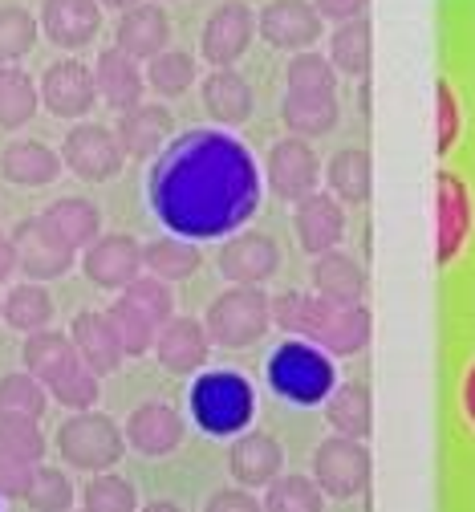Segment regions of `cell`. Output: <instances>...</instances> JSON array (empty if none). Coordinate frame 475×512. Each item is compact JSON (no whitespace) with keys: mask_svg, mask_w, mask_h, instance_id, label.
Instances as JSON below:
<instances>
[{"mask_svg":"<svg viewBox=\"0 0 475 512\" xmlns=\"http://www.w3.org/2000/svg\"><path fill=\"white\" fill-rule=\"evenodd\" d=\"M151 204L163 224L187 240L236 232L260 204L256 163L232 135L191 131L159 155Z\"/></svg>","mask_w":475,"mask_h":512,"instance_id":"1","label":"cell"},{"mask_svg":"<svg viewBox=\"0 0 475 512\" xmlns=\"http://www.w3.org/2000/svg\"><path fill=\"white\" fill-rule=\"evenodd\" d=\"M273 326H281L289 338L313 342L329 358H354L370 346V309L366 305H337L317 293L285 289L273 297Z\"/></svg>","mask_w":475,"mask_h":512,"instance_id":"2","label":"cell"},{"mask_svg":"<svg viewBox=\"0 0 475 512\" xmlns=\"http://www.w3.org/2000/svg\"><path fill=\"white\" fill-rule=\"evenodd\" d=\"M268 387L297 407H317L333 395L337 374H333V362L325 350H317L313 342L289 338L268 358Z\"/></svg>","mask_w":475,"mask_h":512,"instance_id":"3","label":"cell"},{"mask_svg":"<svg viewBox=\"0 0 475 512\" xmlns=\"http://www.w3.org/2000/svg\"><path fill=\"white\" fill-rule=\"evenodd\" d=\"M203 326H208L212 346L248 350L268 334V326H273V297H268L260 285H232L208 305Z\"/></svg>","mask_w":475,"mask_h":512,"instance_id":"4","label":"cell"},{"mask_svg":"<svg viewBox=\"0 0 475 512\" xmlns=\"http://www.w3.org/2000/svg\"><path fill=\"white\" fill-rule=\"evenodd\" d=\"M57 456L78 472H110L126 456V431L102 411H74L53 435Z\"/></svg>","mask_w":475,"mask_h":512,"instance_id":"5","label":"cell"},{"mask_svg":"<svg viewBox=\"0 0 475 512\" xmlns=\"http://www.w3.org/2000/svg\"><path fill=\"white\" fill-rule=\"evenodd\" d=\"M191 415L208 435H240L256 415L252 382L236 370L199 374V382L191 387Z\"/></svg>","mask_w":475,"mask_h":512,"instance_id":"6","label":"cell"},{"mask_svg":"<svg viewBox=\"0 0 475 512\" xmlns=\"http://www.w3.org/2000/svg\"><path fill=\"white\" fill-rule=\"evenodd\" d=\"M374 460L366 439L329 435L313 447V480L329 500H358L370 488Z\"/></svg>","mask_w":475,"mask_h":512,"instance_id":"7","label":"cell"},{"mask_svg":"<svg viewBox=\"0 0 475 512\" xmlns=\"http://www.w3.org/2000/svg\"><path fill=\"white\" fill-rule=\"evenodd\" d=\"M61 163L70 167L82 183H106L122 171L126 151L114 135V126L102 122H78L61 143Z\"/></svg>","mask_w":475,"mask_h":512,"instance_id":"8","label":"cell"},{"mask_svg":"<svg viewBox=\"0 0 475 512\" xmlns=\"http://www.w3.org/2000/svg\"><path fill=\"white\" fill-rule=\"evenodd\" d=\"M252 37H256V13L244 0H224V5L208 13V21L199 29V53L212 70H228L248 53Z\"/></svg>","mask_w":475,"mask_h":512,"instance_id":"9","label":"cell"},{"mask_svg":"<svg viewBox=\"0 0 475 512\" xmlns=\"http://www.w3.org/2000/svg\"><path fill=\"white\" fill-rule=\"evenodd\" d=\"M471 224H475L471 187L463 183V175L439 171L435 175V261L443 269L463 252V244L471 236Z\"/></svg>","mask_w":475,"mask_h":512,"instance_id":"10","label":"cell"},{"mask_svg":"<svg viewBox=\"0 0 475 512\" xmlns=\"http://www.w3.org/2000/svg\"><path fill=\"white\" fill-rule=\"evenodd\" d=\"M264 179L273 187V196L285 200V204H297L305 196H313L317 183H321V159L317 151L309 147V139H281L268 147L264 155Z\"/></svg>","mask_w":475,"mask_h":512,"instance_id":"11","label":"cell"},{"mask_svg":"<svg viewBox=\"0 0 475 512\" xmlns=\"http://www.w3.org/2000/svg\"><path fill=\"white\" fill-rule=\"evenodd\" d=\"M82 273L90 277V285L122 293L130 281H139V277L147 273V265H143V244L134 240L130 232H106V236H98V240L82 252Z\"/></svg>","mask_w":475,"mask_h":512,"instance_id":"12","label":"cell"},{"mask_svg":"<svg viewBox=\"0 0 475 512\" xmlns=\"http://www.w3.org/2000/svg\"><path fill=\"white\" fill-rule=\"evenodd\" d=\"M321 13L313 9V0H268V5L256 13V33L285 53H301L313 49L321 41Z\"/></svg>","mask_w":475,"mask_h":512,"instance_id":"13","label":"cell"},{"mask_svg":"<svg viewBox=\"0 0 475 512\" xmlns=\"http://www.w3.org/2000/svg\"><path fill=\"white\" fill-rule=\"evenodd\" d=\"M41 106L57 118H86L98 102V86H94V70L78 57H61L45 70L41 78Z\"/></svg>","mask_w":475,"mask_h":512,"instance_id":"14","label":"cell"},{"mask_svg":"<svg viewBox=\"0 0 475 512\" xmlns=\"http://www.w3.org/2000/svg\"><path fill=\"white\" fill-rule=\"evenodd\" d=\"M13 244H17V269L29 277V281H57L74 269L78 252L70 244H61L45 224L41 216H29L13 228Z\"/></svg>","mask_w":475,"mask_h":512,"instance_id":"15","label":"cell"},{"mask_svg":"<svg viewBox=\"0 0 475 512\" xmlns=\"http://www.w3.org/2000/svg\"><path fill=\"white\" fill-rule=\"evenodd\" d=\"M281 269V244L268 232H236L220 244V273L232 285H264Z\"/></svg>","mask_w":475,"mask_h":512,"instance_id":"16","label":"cell"},{"mask_svg":"<svg viewBox=\"0 0 475 512\" xmlns=\"http://www.w3.org/2000/svg\"><path fill=\"white\" fill-rule=\"evenodd\" d=\"M122 431H126V447H134V452L147 456V460H159V456H171L183 443L187 423L171 403L151 399V403H139L130 411Z\"/></svg>","mask_w":475,"mask_h":512,"instance_id":"17","label":"cell"},{"mask_svg":"<svg viewBox=\"0 0 475 512\" xmlns=\"http://www.w3.org/2000/svg\"><path fill=\"white\" fill-rule=\"evenodd\" d=\"M114 135L126 151V159H155L171 147L175 135V114L163 102H139L118 114Z\"/></svg>","mask_w":475,"mask_h":512,"instance_id":"18","label":"cell"},{"mask_svg":"<svg viewBox=\"0 0 475 512\" xmlns=\"http://www.w3.org/2000/svg\"><path fill=\"white\" fill-rule=\"evenodd\" d=\"M293 232L309 256L333 252L346 240V204L333 200L329 191H313V196L293 204Z\"/></svg>","mask_w":475,"mask_h":512,"instance_id":"19","label":"cell"},{"mask_svg":"<svg viewBox=\"0 0 475 512\" xmlns=\"http://www.w3.org/2000/svg\"><path fill=\"white\" fill-rule=\"evenodd\" d=\"M37 21L57 49H86L102 33V5L98 0H41Z\"/></svg>","mask_w":475,"mask_h":512,"instance_id":"20","label":"cell"},{"mask_svg":"<svg viewBox=\"0 0 475 512\" xmlns=\"http://www.w3.org/2000/svg\"><path fill=\"white\" fill-rule=\"evenodd\" d=\"M155 358L167 374H195L208 366L212 358V338H208V326L195 322V317H171V322L159 330L155 338Z\"/></svg>","mask_w":475,"mask_h":512,"instance_id":"21","label":"cell"},{"mask_svg":"<svg viewBox=\"0 0 475 512\" xmlns=\"http://www.w3.org/2000/svg\"><path fill=\"white\" fill-rule=\"evenodd\" d=\"M228 468L240 488H268L285 468V447L268 431H240L228 447Z\"/></svg>","mask_w":475,"mask_h":512,"instance_id":"22","label":"cell"},{"mask_svg":"<svg viewBox=\"0 0 475 512\" xmlns=\"http://www.w3.org/2000/svg\"><path fill=\"white\" fill-rule=\"evenodd\" d=\"M114 45L130 53L134 61H151L171 45V17L159 0H143L118 17L114 25Z\"/></svg>","mask_w":475,"mask_h":512,"instance_id":"23","label":"cell"},{"mask_svg":"<svg viewBox=\"0 0 475 512\" xmlns=\"http://www.w3.org/2000/svg\"><path fill=\"white\" fill-rule=\"evenodd\" d=\"M94 86H98V98L122 114V110L143 102V94H147V70L130 53H122L118 45H110L94 61Z\"/></svg>","mask_w":475,"mask_h":512,"instance_id":"24","label":"cell"},{"mask_svg":"<svg viewBox=\"0 0 475 512\" xmlns=\"http://www.w3.org/2000/svg\"><path fill=\"white\" fill-rule=\"evenodd\" d=\"M309 281H313V293L325 297V301H337V305H366V285H370V281H366V269L354 261L350 252H342V248L313 256Z\"/></svg>","mask_w":475,"mask_h":512,"instance_id":"25","label":"cell"},{"mask_svg":"<svg viewBox=\"0 0 475 512\" xmlns=\"http://www.w3.org/2000/svg\"><path fill=\"white\" fill-rule=\"evenodd\" d=\"M70 342H74V350H78V358L98 374V378H106V374H114L118 366H122V342H118V334H114V326H110V317L106 313H98V309H82L74 322H70Z\"/></svg>","mask_w":475,"mask_h":512,"instance_id":"26","label":"cell"},{"mask_svg":"<svg viewBox=\"0 0 475 512\" xmlns=\"http://www.w3.org/2000/svg\"><path fill=\"white\" fill-rule=\"evenodd\" d=\"M337 118H342L337 90H285V98H281V122L297 139L329 135L337 126Z\"/></svg>","mask_w":475,"mask_h":512,"instance_id":"27","label":"cell"},{"mask_svg":"<svg viewBox=\"0 0 475 512\" xmlns=\"http://www.w3.org/2000/svg\"><path fill=\"white\" fill-rule=\"evenodd\" d=\"M199 98H203V110H208L212 122H220V126H244L252 118V106H256V94H252L248 78L236 74L232 66L212 70L208 78H203Z\"/></svg>","mask_w":475,"mask_h":512,"instance_id":"28","label":"cell"},{"mask_svg":"<svg viewBox=\"0 0 475 512\" xmlns=\"http://www.w3.org/2000/svg\"><path fill=\"white\" fill-rule=\"evenodd\" d=\"M61 167V155L41 139H13L0 151V175L17 187H49Z\"/></svg>","mask_w":475,"mask_h":512,"instance_id":"29","label":"cell"},{"mask_svg":"<svg viewBox=\"0 0 475 512\" xmlns=\"http://www.w3.org/2000/svg\"><path fill=\"white\" fill-rule=\"evenodd\" d=\"M41 224L74 252H86L102 236V212L82 196H61L41 212Z\"/></svg>","mask_w":475,"mask_h":512,"instance_id":"30","label":"cell"},{"mask_svg":"<svg viewBox=\"0 0 475 512\" xmlns=\"http://www.w3.org/2000/svg\"><path fill=\"white\" fill-rule=\"evenodd\" d=\"M325 183H329V196L342 200L350 208H362L374 191V163L366 147H342L333 151V159L325 163Z\"/></svg>","mask_w":475,"mask_h":512,"instance_id":"31","label":"cell"},{"mask_svg":"<svg viewBox=\"0 0 475 512\" xmlns=\"http://www.w3.org/2000/svg\"><path fill=\"white\" fill-rule=\"evenodd\" d=\"M21 362L33 378L45 382V391L53 387L57 378H65L74 366H82L70 334H57V330H41V334H29L25 346H21Z\"/></svg>","mask_w":475,"mask_h":512,"instance_id":"32","label":"cell"},{"mask_svg":"<svg viewBox=\"0 0 475 512\" xmlns=\"http://www.w3.org/2000/svg\"><path fill=\"white\" fill-rule=\"evenodd\" d=\"M333 70L346 74V78H366L370 74V61H374V29H370V17H354V21H342L333 25L329 33V53Z\"/></svg>","mask_w":475,"mask_h":512,"instance_id":"33","label":"cell"},{"mask_svg":"<svg viewBox=\"0 0 475 512\" xmlns=\"http://www.w3.org/2000/svg\"><path fill=\"white\" fill-rule=\"evenodd\" d=\"M325 419H329L333 435L370 439V427H374V399H370L366 382H342V387H333V395L325 399Z\"/></svg>","mask_w":475,"mask_h":512,"instance_id":"34","label":"cell"},{"mask_svg":"<svg viewBox=\"0 0 475 512\" xmlns=\"http://www.w3.org/2000/svg\"><path fill=\"white\" fill-rule=\"evenodd\" d=\"M143 265H147L151 277L175 285V281H187V277L199 273L203 252L187 236H155V240L143 244Z\"/></svg>","mask_w":475,"mask_h":512,"instance_id":"35","label":"cell"},{"mask_svg":"<svg viewBox=\"0 0 475 512\" xmlns=\"http://www.w3.org/2000/svg\"><path fill=\"white\" fill-rule=\"evenodd\" d=\"M0 317L17 330V334H41L49 330L53 322V297L41 281H25V285H13L5 297H0Z\"/></svg>","mask_w":475,"mask_h":512,"instance_id":"36","label":"cell"},{"mask_svg":"<svg viewBox=\"0 0 475 512\" xmlns=\"http://www.w3.org/2000/svg\"><path fill=\"white\" fill-rule=\"evenodd\" d=\"M41 106L37 82L21 66H0V131H21Z\"/></svg>","mask_w":475,"mask_h":512,"instance_id":"37","label":"cell"},{"mask_svg":"<svg viewBox=\"0 0 475 512\" xmlns=\"http://www.w3.org/2000/svg\"><path fill=\"white\" fill-rule=\"evenodd\" d=\"M106 317H110V326H114V334H118V342H122V354H126V358H143V354H151V350H155L159 326H155L151 317H147L139 305H134V301L118 297V301L106 309Z\"/></svg>","mask_w":475,"mask_h":512,"instance_id":"38","label":"cell"},{"mask_svg":"<svg viewBox=\"0 0 475 512\" xmlns=\"http://www.w3.org/2000/svg\"><path fill=\"white\" fill-rule=\"evenodd\" d=\"M264 512H325V492L317 488L313 476H277L264 488L260 500Z\"/></svg>","mask_w":475,"mask_h":512,"instance_id":"39","label":"cell"},{"mask_svg":"<svg viewBox=\"0 0 475 512\" xmlns=\"http://www.w3.org/2000/svg\"><path fill=\"white\" fill-rule=\"evenodd\" d=\"M37 37H41L37 13H29L25 5H0V66H17L25 53H33Z\"/></svg>","mask_w":475,"mask_h":512,"instance_id":"40","label":"cell"},{"mask_svg":"<svg viewBox=\"0 0 475 512\" xmlns=\"http://www.w3.org/2000/svg\"><path fill=\"white\" fill-rule=\"evenodd\" d=\"M195 82V57L187 49H163L159 57L147 61V90H155L159 98H179L187 94Z\"/></svg>","mask_w":475,"mask_h":512,"instance_id":"41","label":"cell"},{"mask_svg":"<svg viewBox=\"0 0 475 512\" xmlns=\"http://www.w3.org/2000/svg\"><path fill=\"white\" fill-rule=\"evenodd\" d=\"M49 407V391L45 382L33 378L29 370H13L0 378V415H25V419H41Z\"/></svg>","mask_w":475,"mask_h":512,"instance_id":"42","label":"cell"},{"mask_svg":"<svg viewBox=\"0 0 475 512\" xmlns=\"http://www.w3.org/2000/svg\"><path fill=\"white\" fill-rule=\"evenodd\" d=\"M82 512H139V492L130 480L114 476V472H98L90 476V484L82 488Z\"/></svg>","mask_w":475,"mask_h":512,"instance_id":"43","label":"cell"},{"mask_svg":"<svg viewBox=\"0 0 475 512\" xmlns=\"http://www.w3.org/2000/svg\"><path fill=\"white\" fill-rule=\"evenodd\" d=\"M25 500H29L33 512H74V504H78V488L70 484V476H65L61 468L37 464V476H33Z\"/></svg>","mask_w":475,"mask_h":512,"instance_id":"44","label":"cell"},{"mask_svg":"<svg viewBox=\"0 0 475 512\" xmlns=\"http://www.w3.org/2000/svg\"><path fill=\"white\" fill-rule=\"evenodd\" d=\"M285 90H337L333 61L317 49H301L285 66Z\"/></svg>","mask_w":475,"mask_h":512,"instance_id":"45","label":"cell"},{"mask_svg":"<svg viewBox=\"0 0 475 512\" xmlns=\"http://www.w3.org/2000/svg\"><path fill=\"white\" fill-rule=\"evenodd\" d=\"M0 447L29 464L45 460V435H41V419H25V415H0Z\"/></svg>","mask_w":475,"mask_h":512,"instance_id":"46","label":"cell"},{"mask_svg":"<svg viewBox=\"0 0 475 512\" xmlns=\"http://www.w3.org/2000/svg\"><path fill=\"white\" fill-rule=\"evenodd\" d=\"M122 297L139 305L159 330L175 317V293H171V285L159 281V277H151V273H143L139 281H130V285L122 289Z\"/></svg>","mask_w":475,"mask_h":512,"instance_id":"47","label":"cell"},{"mask_svg":"<svg viewBox=\"0 0 475 512\" xmlns=\"http://www.w3.org/2000/svg\"><path fill=\"white\" fill-rule=\"evenodd\" d=\"M98 395H102V378H98L86 362L74 366L70 374L57 378L53 387H49V399H57L61 407H70V411H94Z\"/></svg>","mask_w":475,"mask_h":512,"instance_id":"48","label":"cell"},{"mask_svg":"<svg viewBox=\"0 0 475 512\" xmlns=\"http://www.w3.org/2000/svg\"><path fill=\"white\" fill-rule=\"evenodd\" d=\"M463 131V110H459V94L451 90V82L435 86V151L447 155L459 143Z\"/></svg>","mask_w":475,"mask_h":512,"instance_id":"49","label":"cell"},{"mask_svg":"<svg viewBox=\"0 0 475 512\" xmlns=\"http://www.w3.org/2000/svg\"><path fill=\"white\" fill-rule=\"evenodd\" d=\"M33 476H37V464H29V460H21V456H13V452L0 447V496L5 500H25Z\"/></svg>","mask_w":475,"mask_h":512,"instance_id":"50","label":"cell"},{"mask_svg":"<svg viewBox=\"0 0 475 512\" xmlns=\"http://www.w3.org/2000/svg\"><path fill=\"white\" fill-rule=\"evenodd\" d=\"M203 512H264L260 500L244 488H224V492H212V500L203 504Z\"/></svg>","mask_w":475,"mask_h":512,"instance_id":"51","label":"cell"},{"mask_svg":"<svg viewBox=\"0 0 475 512\" xmlns=\"http://www.w3.org/2000/svg\"><path fill=\"white\" fill-rule=\"evenodd\" d=\"M313 9L321 13V21H325V25H342V21L366 17L370 0H313Z\"/></svg>","mask_w":475,"mask_h":512,"instance_id":"52","label":"cell"},{"mask_svg":"<svg viewBox=\"0 0 475 512\" xmlns=\"http://www.w3.org/2000/svg\"><path fill=\"white\" fill-rule=\"evenodd\" d=\"M17 273V244L9 232H0V285Z\"/></svg>","mask_w":475,"mask_h":512,"instance_id":"53","label":"cell"},{"mask_svg":"<svg viewBox=\"0 0 475 512\" xmlns=\"http://www.w3.org/2000/svg\"><path fill=\"white\" fill-rule=\"evenodd\" d=\"M463 415H467L471 427H475V362H471V370L463 374Z\"/></svg>","mask_w":475,"mask_h":512,"instance_id":"54","label":"cell"},{"mask_svg":"<svg viewBox=\"0 0 475 512\" xmlns=\"http://www.w3.org/2000/svg\"><path fill=\"white\" fill-rule=\"evenodd\" d=\"M102 9H114V13H126V9H134V5H143V0H98Z\"/></svg>","mask_w":475,"mask_h":512,"instance_id":"55","label":"cell"},{"mask_svg":"<svg viewBox=\"0 0 475 512\" xmlns=\"http://www.w3.org/2000/svg\"><path fill=\"white\" fill-rule=\"evenodd\" d=\"M139 512H183L175 500H155V504H147V508H139Z\"/></svg>","mask_w":475,"mask_h":512,"instance_id":"56","label":"cell"},{"mask_svg":"<svg viewBox=\"0 0 475 512\" xmlns=\"http://www.w3.org/2000/svg\"><path fill=\"white\" fill-rule=\"evenodd\" d=\"M159 5H167V0H159Z\"/></svg>","mask_w":475,"mask_h":512,"instance_id":"57","label":"cell"}]
</instances>
